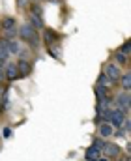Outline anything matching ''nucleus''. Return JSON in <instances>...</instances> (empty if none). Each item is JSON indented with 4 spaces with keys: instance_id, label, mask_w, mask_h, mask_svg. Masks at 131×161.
I'll return each mask as SVG.
<instances>
[{
    "instance_id": "f257e3e1",
    "label": "nucleus",
    "mask_w": 131,
    "mask_h": 161,
    "mask_svg": "<svg viewBox=\"0 0 131 161\" xmlns=\"http://www.w3.org/2000/svg\"><path fill=\"white\" fill-rule=\"evenodd\" d=\"M17 34H19L21 40L25 41V43H28L32 49L40 47V36H38V30H36L30 23H25L21 28H17Z\"/></svg>"
},
{
    "instance_id": "f03ea898",
    "label": "nucleus",
    "mask_w": 131,
    "mask_h": 161,
    "mask_svg": "<svg viewBox=\"0 0 131 161\" xmlns=\"http://www.w3.org/2000/svg\"><path fill=\"white\" fill-rule=\"evenodd\" d=\"M0 26L4 30V40H13L17 36V23L13 17H6L4 21H0Z\"/></svg>"
},
{
    "instance_id": "7ed1b4c3",
    "label": "nucleus",
    "mask_w": 131,
    "mask_h": 161,
    "mask_svg": "<svg viewBox=\"0 0 131 161\" xmlns=\"http://www.w3.org/2000/svg\"><path fill=\"white\" fill-rule=\"evenodd\" d=\"M126 118H128V116H126V113H124L120 107H114V109H111V114H109V124H111L114 129H120Z\"/></svg>"
},
{
    "instance_id": "20e7f679",
    "label": "nucleus",
    "mask_w": 131,
    "mask_h": 161,
    "mask_svg": "<svg viewBox=\"0 0 131 161\" xmlns=\"http://www.w3.org/2000/svg\"><path fill=\"white\" fill-rule=\"evenodd\" d=\"M28 23L36 28V30H41L43 28V17H41V8L40 6H32L30 13H28Z\"/></svg>"
},
{
    "instance_id": "39448f33",
    "label": "nucleus",
    "mask_w": 131,
    "mask_h": 161,
    "mask_svg": "<svg viewBox=\"0 0 131 161\" xmlns=\"http://www.w3.org/2000/svg\"><path fill=\"white\" fill-rule=\"evenodd\" d=\"M103 73L109 77V80H112V82H118L120 77H122V71H120V68H118V64H107L105 68H103Z\"/></svg>"
},
{
    "instance_id": "423d86ee",
    "label": "nucleus",
    "mask_w": 131,
    "mask_h": 161,
    "mask_svg": "<svg viewBox=\"0 0 131 161\" xmlns=\"http://www.w3.org/2000/svg\"><path fill=\"white\" fill-rule=\"evenodd\" d=\"M120 146L118 144H114V142H103V146H101V152L107 156V158H120Z\"/></svg>"
},
{
    "instance_id": "0eeeda50",
    "label": "nucleus",
    "mask_w": 131,
    "mask_h": 161,
    "mask_svg": "<svg viewBox=\"0 0 131 161\" xmlns=\"http://www.w3.org/2000/svg\"><path fill=\"white\" fill-rule=\"evenodd\" d=\"M4 75H6V79H8V80H17V79H21V77H19L17 64H13V62H6V66H4Z\"/></svg>"
},
{
    "instance_id": "6e6552de",
    "label": "nucleus",
    "mask_w": 131,
    "mask_h": 161,
    "mask_svg": "<svg viewBox=\"0 0 131 161\" xmlns=\"http://www.w3.org/2000/svg\"><path fill=\"white\" fill-rule=\"evenodd\" d=\"M114 101H116V105H118L124 113H128V111H129V92H128V90L120 92V94L114 97Z\"/></svg>"
},
{
    "instance_id": "1a4fd4ad",
    "label": "nucleus",
    "mask_w": 131,
    "mask_h": 161,
    "mask_svg": "<svg viewBox=\"0 0 131 161\" xmlns=\"http://www.w3.org/2000/svg\"><path fill=\"white\" fill-rule=\"evenodd\" d=\"M112 133H114V127L109 122H101L99 124V129H97L99 139H109V137H112Z\"/></svg>"
},
{
    "instance_id": "9d476101",
    "label": "nucleus",
    "mask_w": 131,
    "mask_h": 161,
    "mask_svg": "<svg viewBox=\"0 0 131 161\" xmlns=\"http://www.w3.org/2000/svg\"><path fill=\"white\" fill-rule=\"evenodd\" d=\"M85 158H86V161H96L101 158V150L96 146V144H90L86 148V152H85Z\"/></svg>"
},
{
    "instance_id": "9b49d317",
    "label": "nucleus",
    "mask_w": 131,
    "mask_h": 161,
    "mask_svg": "<svg viewBox=\"0 0 131 161\" xmlns=\"http://www.w3.org/2000/svg\"><path fill=\"white\" fill-rule=\"evenodd\" d=\"M58 40H60V36H58L56 32H52V30H49V28H43V41H45V45L58 43Z\"/></svg>"
},
{
    "instance_id": "f8f14e48",
    "label": "nucleus",
    "mask_w": 131,
    "mask_h": 161,
    "mask_svg": "<svg viewBox=\"0 0 131 161\" xmlns=\"http://www.w3.org/2000/svg\"><path fill=\"white\" fill-rule=\"evenodd\" d=\"M17 69H19V77H28V73H30V62L28 60H19L17 62Z\"/></svg>"
},
{
    "instance_id": "ddd939ff",
    "label": "nucleus",
    "mask_w": 131,
    "mask_h": 161,
    "mask_svg": "<svg viewBox=\"0 0 131 161\" xmlns=\"http://www.w3.org/2000/svg\"><path fill=\"white\" fill-rule=\"evenodd\" d=\"M4 43H6V49H8L9 54H19L21 53V45L15 40H4Z\"/></svg>"
},
{
    "instance_id": "4468645a",
    "label": "nucleus",
    "mask_w": 131,
    "mask_h": 161,
    "mask_svg": "<svg viewBox=\"0 0 131 161\" xmlns=\"http://www.w3.org/2000/svg\"><path fill=\"white\" fill-rule=\"evenodd\" d=\"M109 96V90H107V86H101V84H97L96 86V97H97V103L101 101V99H105Z\"/></svg>"
},
{
    "instance_id": "2eb2a0df",
    "label": "nucleus",
    "mask_w": 131,
    "mask_h": 161,
    "mask_svg": "<svg viewBox=\"0 0 131 161\" xmlns=\"http://www.w3.org/2000/svg\"><path fill=\"white\" fill-rule=\"evenodd\" d=\"M120 82H122V86H124V90H131V73H122V77H120Z\"/></svg>"
},
{
    "instance_id": "dca6fc26",
    "label": "nucleus",
    "mask_w": 131,
    "mask_h": 161,
    "mask_svg": "<svg viewBox=\"0 0 131 161\" xmlns=\"http://www.w3.org/2000/svg\"><path fill=\"white\" fill-rule=\"evenodd\" d=\"M114 58H116V64H118V66L128 64V54H124V53H120V51L114 53Z\"/></svg>"
},
{
    "instance_id": "f3484780",
    "label": "nucleus",
    "mask_w": 131,
    "mask_h": 161,
    "mask_svg": "<svg viewBox=\"0 0 131 161\" xmlns=\"http://www.w3.org/2000/svg\"><path fill=\"white\" fill-rule=\"evenodd\" d=\"M97 84H101V86H111V84H114V82L109 80V77H107L105 73H101V75L97 77Z\"/></svg>"
},
{
    "instance_id": "a211bd4d",
    "label": "nucleus",
    "mask_w": 131,
    "mask_h": 161,
    "mask_svg": "<svg viewBox=\"0 0 131 161\" xmlns=\"http://www.w3.org/2000/svg\"><path fill=\"white\" fill-rule=\"evenodd\" d=\"M0 56H2V58H6V60L11 56V54L8 53V49H6V43H4V40H0Z\"/></svg>"
},
{
    "instance_id": "6ab92c4d",
    "label": "nucleus",
    "mask_w": 131,
    "mask_h": 161,
    "mask_svg": "<svg viewBox=\"0 0 131 161\" xmlns=\"http://www.w3.org/2000/svg\"><path fill=\"white\" fill-rule=\"evenodd\" d=\"M129 49H131V43H129V41H126V43L122 45V49H120V53H124V54H129Z\"/></svg>"
},
{
    "instance_id": "aec40b11",
    "label": "nucleus",
    "mask_w": 131,
    "mask_h": 161,
    "mask_svg": "<svg viewBox=\"0 0 131 161\" xmlns=\"http://www.w3.org/2000/svg\"><path fill=\"white\" fill-rule=\"evenodd\" d=\"M2 137H4V139L11 137V127H4V129H2Z\"/></svg>"
},
{
    "instance_id": "412c9836",
    "label": "nucleus",
    "mask_w": 131,
    "mask_h": 161,
    "mask_svg": "<svg viewBox=\"0 0 131 161\" xmlns=\"http://www.w3.org/2000/svg\"><path fill=\"white\" fill-rule=\"evenodd\" d=\"M26 4H28V0H17V6H19V8H25Z\"/></svg>"
},
{
    "instance_id": "4be33fe9",
    "label": "nucleus",
    "mask_w": 131,
    "mask_h": 161,
    "mask_svg": "<svg viewBox=\"0 0 131 161\" xmlns=\"http://www.w3.org/2000/svg\"><path fill=\"white\" fill-rule=\"evenodd\" d=\"M4 79H6V75H4V68H0V82H2Z\"/></svg>"
},
{
    "instance_id": "5701e85b",
    "label": "nucleus",
    "mask_w": 131,
    "mask_h": 161,
    "mask_svg": "<svg viewBox=\"0 0 131 161\" xmlns=\"http://www.w3.org/2000/svg\"><path fill=\"white\" fill-rule=\"evenodd\" d=\"M4 66H6V58H2V56H0V68H4Z\"/></svg>"
},
{
    "instance_id": "b1692460",
    "label": "nucleus",
    "mask_w": 131,
    "mask_h": 161,
    "mask_svg": "<svg viewBox=\"0 0 131 161\" xmlns=\"http://www.w3.org/2000/svg\"><path fill=\"white\" fill-rule=\"evenodd\" d=\"M2 92H4V88H0V103H2Z\"/></svg>"
},
{
    "instance_id": "393cba45",
    "label": "nucleus",
    "mask_w": 131,
    "mask_h": 161,
    "mask_svg": "<svg viewBox=\"0 0 131 161\" xmlns=\"http://www.w3.org/2000/svg\"><path fill=\"white\" fill-rule=\"evenodd\" d=\"M96 161H109L107 158H99V159H96Z\"/></svg>"
},
{
    "instance_id": "a878e982",
    "label": "nucleus",
    "mask_w": 131,
    "mask_h": 161,
    "mask_svg": "<svg viewBox=\"0 0 131 161\" xmlns=\"http://www.w3.org/2000/svg\"><path fill=\"white\" fill-rule=\"evenodd\" d=\"M118 161H129V159H128V158H124V159H118Z\"/></svg>"
}]
</instances>
